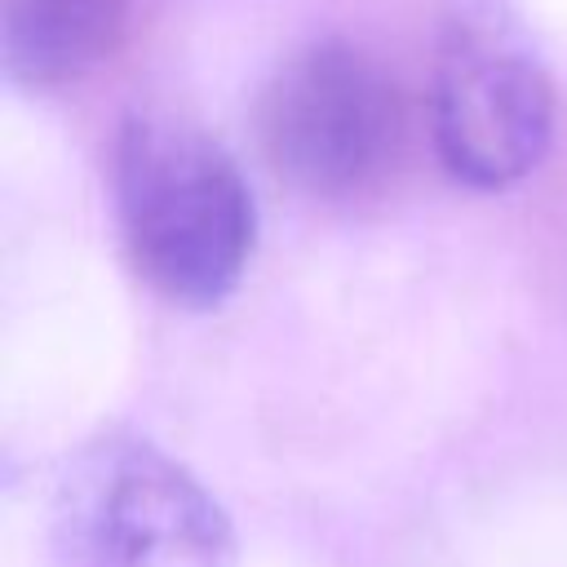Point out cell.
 I'll return each instance as SVG.
<instances>
[{
  "instance_id": "obj_1",
  "label": "cell",
  "mask_w": 567,
  "mask_h": 567,
  "mask_svg": "<svg viewBox=\"0 0 567 567\" xmlns=\"http://www.w3.org/2000/svg\"><path fill=\"white\" fill-rule=\"evenodd\" d=\"M111 199L137 279L168 306L213 310L239 288L257 204L217 137L173 115H128L111 146Z\"/></svg>"
},
{
  "instance_id": "obj_2",
  "label": "cell",
  "mask_w": 567,
  "mask_h": 567,
  "mask_svg": "<svg viewBox=\"0 0 567 567\" xmlns=\"http://www.w3.org/2000/svg\"><path fill=\"white\" fill-rule=\"evenodd\" d=\"M430 137L470 190H509L554 142L549 66L505 0H456L430 53Z\"/></svg>"
},
{
  "instance_id": "obj_3",
  "label": "cell",
  "mask_w": 567,
  "mask_h": 567,
  "mask_svg": "<svg viewBox=\"0 0 567 567\" xmlns=\"http://www.w3.org/2000/svg\"><path fill=\"white\" fill-rule=\"evenodd\" d=\"M213 492L146 439L89 443L53 496V567H230Z\"/></svg>"
},
{
  "instance_id": "obj_4",
  "label": "cell",
  "mask_w": 567,
  "mask_h": 567,
  "mask_svg": "<svg viewBox=\"0 0 567 567\" xmlns=\"http://www.w3.org/2000/svg\"><path fill=\"white\" fill-rule=\"evenodd\" d=\"M403 106L390 71L350 40L292 53L257 102L266 164L310 199H350L394 159Z\"/></svg>"
},
{
  "instance_id": "obj_5",
  "label": "cell",
  "mask_w": 567,
  "mask_h": 567,
  "mask_svg": "<svg viewBox=\"0 0 567 567\" xmlns=\"http://www.w3.org/2000/svg\"><path fill=\"white\" fill-rule=\"evenodd\" d=\"M124 18L128 0H4V71L27 93H58L111 58Z\"/></svg>"
}]
</instances>
